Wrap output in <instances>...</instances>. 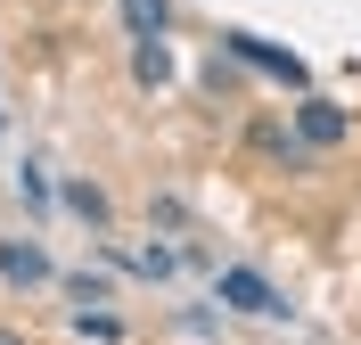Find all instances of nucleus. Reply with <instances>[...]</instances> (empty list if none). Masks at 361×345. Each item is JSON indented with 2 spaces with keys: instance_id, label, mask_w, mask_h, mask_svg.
I'll list each match as a JSON object with an SVG mask.
<instances>
[{
  "instance_id": "obj_1",
  "label": "nucleus",
  "mask_w": 361,
  "mask_h": 345,
  "mask_svg": "<svg viewBox=\"0 0 361 345\" xmlns=\"http://www.w3.org/2000/svg\"><path fill=\"white\" fill-rule=\"evenodd\" d=\"M214 296H222L230 313H255V321H288V313H295V304L279 296V288H271L263 272H247V263H230V272L214 279Z\"/></svg>"
},
{
  "instance_id": "obj_2",
  "label": "nucleus",
  "mask_w": 361,
  "mask_h": 345,
  "mask_svg": "<svg viewBox=\"0 0 361 345\" xmlns=\"http://www.w3.org/2000/svg\"><path fill=\"white\" fill-rule=\"evenodd\" d=\"M222 49H230V58H247V66H263L271 83H288V91H304V58H295V49L263 42V33H222Z\"/></svg>"
},
{
  "instance_id": "obj_3",
  "label": "nucleus",
  "mask_w": 361,
  "mask_h": 345,
  "mask_svg": "<svg viewBox=\"0 0 361 345\" xmlns=\"http://www.w3.org/2000/svg\"><path fill=\"white\" fill-rule=\"evenodd\" d=\"M295 132L312 140V148H345V140H353V115L329 107V99H304V107H295Z\"/></svg>"
},
{
  "instance_id": "obj_4",
  "label": "nucleus",
  "mask_w": 361,
  "mask_h": 345,
  "mask_svg": "<svg viewBox=\"0 0 361 345\" xmlns=\"http://www.w3.org/2000/svg\"><path fill=\"white\" fill-rule=\"evenodd\" d=\"M0 279H8V288H42V279H49V255L33 247V238H0Z\"/></svg>"
},
{
  "instance_id": "obj_5",
  "label": "nucleus",
  "mask_w": 361,
  "mask_h": 345,
  "mask_svg": "<svg viewBox=\"0 0 361 345\" xmlns=\"http://www.w3.org/2000/svg\"><path fill=\"white\" fill-rule=\"evenodd\" d=\"M164 25H173V0H123V33L132 42H164Z\"/></svg>"
},
{
  "instance_id": "obj_6",
  "label": "nucleus",
  "mask_w": 361,
  "mask_h": 345,
  "mask_svg": "<svg viewBox=\"0 0 361 345\" xmlns=\"http://www.w3.org/2000/svg\"><path fill=\"white\" fill-rule=\"evenodd\" d=\"M132 83L140 91H164V83H173V49L164 42H132Z\"/></svg>"
},
{
  "instance_id": "obj_7",
  "label": "nucleus",
  "mask_w": 361,
  "mask_h": 345,
  "mask_svg": "<svg viewBox=\"0 0 361 345\" xmlns=\"http://www.w3.org/2000/svg\"><path fill=\"white\" fill-rule=\"evenodd\" d=\"M58 198H66V206L82 214V222H107V189H90V181H66Z\"/></svg>"
},
{
  "instance_id": "obj_8",
  "label": "nucleus",
  "mask_w": 361,
  "mask_h": 345,
  "mask_svg": "<svg viewBox=\"0 0 361 345\" xmlns=\"http://www.w3.org/2000/svg\"><path fill=\"white\" fill-rule=\"evenodd\" d=\"M74 329H82V337H99V345H115V337H123V321H115V313H82Z\"/></svg>"
},
{
  "instance_id": "obj_9",
  "label": "nucleus",
  "mask_w": 361,
  "mask_h": 345,
  "mask_svg": "<svg viewBox=\"0 0 361 345\" xmlns=\"http://www.w3.org/2000/svg\"><path fill=\"white\" fill-rule=\"evenodd\" d=\"M0 345H25V337H17V329H0Z\"/></svg>"
}]
</instances>
